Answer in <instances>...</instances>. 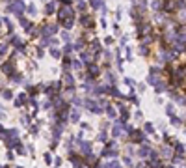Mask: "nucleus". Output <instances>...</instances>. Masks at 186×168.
I'll use <instances>...</instances> for the list:
<instances>
[{
	"instance_id": "obj_36",
	"label": "nucleus",
	"mask_w": 186,
	"mask_h": 168,
	"mask_svg": "<svg viewBox=\"0 0 186 168\" xmlns=\"http://www.w3.org/2000/svg\"><path fill=\"white\" fill-rule=\"evenodd\" d=\"M123 162H125L127 166H132V164H134V162H132V157H128V155H125V157H123Z\"/></svg>"
},
{
	"instance_id": "obj_32",
	"label": "nucleus",
	"mask_w": 186,
	"mask_h": 168,
	"mask_svg": "<svg viewBox=\"0 0 186 168\" xmlns=\"http://www.w3.org/2000/svg\"><path fill=\"white\" fill-rule=\"evenodd\" d=\"M62 39L65 43H71V34L67 32V30H65V32H62Z\"/></svg>"
},
{
	"instance_id": "obj_38",
	"label": "nucleus",
	"mask_w": 186,
	"mask_h": 168,
	"mask_svg": "<svg viewBox=\"0 0 186 168\" xmlns=\"http://www.w3.org/2000/svg\"><path fill=\"white\" fill-rule=\"evenodd\" d=\"M26 11H28L30 15H36V11H37V9H36V6H34V4H30V6L26 8Z\"/></svg>"
},
{
	"instance_id": "obj_6",
	"label": "nucleus",
	"mask_w": 186,
	"mask_h": 168,
	"mask_svg": "<svg viewBox=\"0 0 186 168\" xmlns=\"http://www.w3.org/2000/svg\"><path fill=\"white\" fill-rule=\"evenodd\" d=\"M69 161H71L73 168H86V162H84V159H82L80 155H74L73 151L69 153Z\"/></svg>"
},
{
	"instance_id": "obj_24",
	"label": "nucleus",
	"mask_w": 186,
	"mask_h": 168,
	"mask_svg": "<svg viewBox=\"0 0 186 168\" xmlns=\"http://www.w3.org/2000/svg\"><path fill=\"white\" fill-rule=\"evenodd\" d=\"M166 114L171 118V116H175V106H173V103H168L166 105Z\"/></svg>"
},
{
	"instance_id": "obj_49",
	"label": "nucleus",
	"mask_w": 186,
	"mask_h": 168,
	"mask_svg": "<svg viewBox=\"0 0 186 168\" xmlns=\"http://www.w3.org/2000/svg\"><path fill=\"white\" fill-rule=\"evenodd\" d=\"M4 118H6V112H4L2 108H0V120H4Z\"/></svg>"
},
{
	"instance_id": "obj_27",
	"label": "nucleus",
	"mask_w": 186,
	"mask_h": 168,
	"mask_svg": "<svg viewBox=\"0 0 186 168\" xmlns=\"http://www.w3.org/2000/svg\"><path fill=\"white\" fill-rule=\"evenodd\" d=\"M73 50H74V49H73V43H65V45H63V50H62V54H71Z\"/></svg>"
},
{
	"instance_id": "obj_13",
	"label": "nucleus",
	"mask_w": 186,
	"mask_h": 168,
	"mask_svg": "<svg viewBox=\"0 0 186 168\" xmlns=\"http://www.w3.org/2000/svg\"><path fill=\"white\" fill-rule=\"evenodd\" d=\"M160 155L166 157V159H171V157H173L171 147H169V146H162V150H160Z\"/></svg>"
},
{
	"instance_id": "obj_5",
	"label": "nucleus",
	"mask_w": 186,
	"mask_h": 168,
	"mask_svg": "<svg viewBox=\"0 0 186 168\" xmlns=\"http://www.w3.org/2000/svg\"><path fill=\"white\" fill-rule=\"evenodd\" d=\"M99 75H100V67H99V65L97 64H88V75H86V79H91V80H95V79H97L99 77Z\"/></svg>"
},
{
	"instance_id": "obj_11",
	"label": "nucleus",
	"mask_w": 186,
	"mask_h": 168,
	"mask_svg": "<svg viewBox=\"0 0 186 168\" xmlns=\"http://www.w3.org/2000/svg\"><path fill=\"white\" fill-rule=\"evenodd\" d=\"M69 121L71 123H78L80 121V110L78 108H71V112H69Z\"/></svg>"
},
{
	"instance_id": "obj_16",
	"label": "nucleus",
	"mask_w": 186,
	"mask_h": 168,
	"mask_svg": "<svg viewBox=\"0 0 186 168\" xmlns=\"http://www.w3.org/2000/svg\"><path fill=\"white\" fill-rule=\"evenodd\" d=\"M88 49H91L93 52H97V54H99V52H100V41H99V39H93V41L89 43V47H88Z\"/></svg>"
},
{
	"instance_id": "obj_4",
	"label": "nucleus",
	"mask_w": 186,
	"mask_h": 168,
	"mask_svg": "<svg viewBox=\"0 0 186 168\" xmlns=\"http://www.w3.org/2000/svg\"><path fill=\"white\" fill-rule=\"evenodd\" d=\"M8 11H15V15H17V17H22V13L26 11V6H24L22 0H15L11 6L8 8Z\"/></svg>"
},
{
	"instance_id": "obj_22",
	"label": "nucleus",
	"mask_w": 186,
	"mask_h": 168,
	"mask_svg": "<svg viewBox=\"0 0 186 168\" xmlns=\"http://www.w3.org/2000/svg\"><path fill=\"white\" fill-rule=\"evenodd\" d=\"M9 80H11V82H15V84H21L22 80H24V77L21 73H15V75H11V77H9Z\"/></svg>"
},
{
	"instance_id": "obj_40",
	"label": "nucleus",
	"mask_w": 186,
	"mask_h": 168,
	"mask_svg": "<svg viewBox=\"0 0 186 168\" xmlns=\"http://www.w3.org/2000/svg\"><path fill=\"white\" fill-rule=\"evenodd\" d=\"M91 131V125H89V123H86V121H82V131Z\"/></svg>"
},
{
	"instance_id": "obj_44",
	"label": "nucleus",
	"mask_w": 186,
	"mask_h": 168,
	"mask_svg": "<svg viewBox=\"0 0 186 168\" xmlns=\"http://www.w3.org/2000/svg\"><path fill=\"white\" fill-rule=\"evenodd\" d=\"M54 164H56V166H62V159H60V157H56V159H54Z\"/></svg>"
},
{
	"instance_id": "obj_51",
	"label": "nucleus",
	"mask_w": 186,
	"mask_h": 168,
	"mask_svg": "<svg viewBox=\"0 0 186 168\" xmlns=\"http://www.w3.org/2000/svg\"><path fill=\"white\" fill-rule=\"evenodd\" d=\"M0 168H9V166H0Z\"/></svg>"
},
{
	"instance_id": "obj_48",
	"label": "nucleus",
	"mask_w": 186,
	"mask_h": 168,
	"mask_svg": "<svg viewBox=\"0 0 186 168\" xmlns=\"http://www.w3.org/2000/svg\"><path fill=\"white\" fill-rule=\"evenodd\" d=\"M127 60H132V50L127 49Z\"/></svg>"
},
{
	"instance_id": "obj_17",
	"label": "nucleus",
	"mask_w": 186,
	"mask_h": 168,
	"mask_svg": "<svg viewBox=\"0 0 186 168\" xmlns=\"http://www.w3.org/2000/svg\"><path fill=\"white\" fill-rule=\"evenodd\" d=\"M73 49H74V50H80V52H82V50L86 49V41H84V39H78V41H74V43H73Z\"/></svg>"
},
{
	"instance_id": "obj_2",
	"label": "nucleus",
	"mask_w": 186,
	"mask_h": 168,
	"mask_svg": "<svg viewBox=\"0 0 186 168\" xmlns=\"http://www.w3.org/2000/svg\"><path fill=\"white\" fill-rule=\"evenodd\" d=\"M100 155H102V157H117L119 151H117V144H115V140L106 142L104 147H102V151H100Z\"/></svg>"
},
{
	"instance_id": "obj_26",
	"label": "nucleus",
	"mask_w": 186,
	"mask_h": 168,
	"mask_svg": "<svg viewBox=\"0 0 186 168\" xmlns=\"http://www.w3.org/2000/svg\"><path fill=\"white\" fill-rule=\"evenodd\" d=\"M175 151L182 155L184 151H186V146H184V144H180V142H175Z\"/></svg>"
},
{
	"instance_id": "obj_19",
	"label": "nucleus",
	"mask_w": 186,
	"mask_h": 168,
	"mask_svg": "<svg viewBox=\"0 0 186 168\" xmlns=\"http://www.w3.org/2000/svg\"><path fill=\"white\" fill-rule=\"evenodd\" d=\"M154 90H157V94H162V91H168V84H166V82H160V80H158V82L154 84Z\"/></svg>"
},
{
	"instance_id": "obj_18",
	"label": "nucleus",
	"mask_w": 186,
	"mask_h": 168,
	"mask_svg": "<svg viewBox=\"0 0 186 168\" xmlns=\"http://www.w3.org/2000/svg\"><path fill=\"white\" fill-rule=\"evenodd\" d=\"M104 112H106V116H108V118H115V116H117V112H115V108H114V106H110V105H106V106H104Z\"/></svg>"
},
{
	"instance_id": "obj_47",
	"label": "nucleus",
	"mask_w": 186,
	"mask_h": 168,
	"mask_svg": "<svg viewBox=\"0 0 186 168\" xmlns=\"http://www.w3.org/2000/svg\"><path fill=\"white\" fill-rule=\"evenodd\" d=\"M13 157H15V155H13V151L9 150V151H8V161H13Z\"/></svg>"
},
{
	"instance_id": "obj_12",
	"label": "nucleus",
	"mask_w": 186,
	"mask_h": 168,
	"mask_svg": "<svg viewBox=\"0 0 186 168\" xmlns=\"http://www.w3.org/2000/svg\"><path fill=\"white\" fill-rule=\"evenodd\" d=\"M0 95H2V99H6V101H11V99H15V97H13V90H11V88L2 90V91H0Z\"/></svg>"
},
{
	"instance_id": "obj_43",
	"label": "nucleus",
	"mask_w": 186,
	"mask_h": 168,
	"mask_svg": "<svg viewBox=\"0 0 186 168\" xmlns=\"http://www.w3.org/2000/svg\"><path fill=\"white\" fill-rule=\"evenodd\" d=\"M112 168H123V166L119 164V161H115V159H114V164H112Z\"/></svg>"
},
{
	"instance_id": "obj_45",
	"label": "nucleus",
	"mask_w": 186,
	"mask_h": 168,
	"mask_svg": "<svg viewBox=\"0 0 186 168\" xmlns=\"http://www.w3.org/2000/svg\"><path fill=\"white\" fill-rule=\"evenodd\" d=\"M153 8H154V9L160 8V0H154V2H153Z\"/></svg>"
},
{
	"instance_id": "obj_35",
	"label": "nucleus",
	"mask_w": 186,
	"mask_h": 168,
	"mask_svg": "<svg viewBox=\"0 0 186 168\" xmlns=\"http://www.w3.org/2000/svg\"><path fill=\"white\" fill-rule=\"evenodd\" d=\"M43 159H45V164H52V155L50 153H45Z\"/></svg>"
},
{
	"instance_id": "obj_21",
	"label": "nucleus",
	"mask_w": 186,
	"mask_h": 168,
	"mask_svg": "<svg viewBox=\"0 0 186 168\" xmlns=\"http://www.w3.org/2000/svg\"><path fill=\"white\" fill-rule=\"evenodd\" d=\"M50 56H54V58H58V60H62V50H60L58 47H50Z\"/></svg>"
},
{
	"instance_id": "obj_9",
	"label": "nucleus",
	"mask_w": 186,
	"mask_h": 168,
	"mask_svg": "<svg viewBox=\"0 0 186 168\" xmlns=\"http://www.w3.org/2000/svg\"><path fill=\"white\" fill-rule=\"evenodd\" d=\"M151 144H143L142 147H140V150H136V155L138 157H142V159H147V157L151 155Z\"/></svg>"
},
{
	"instance_id": "obj_10",
	"label": "nucleus",
	"mask_w": 186,
	"mask_h": 168,
	"mask_svg": "<svg viewBox=\"0 0 186 168\" xmlns=\"http://www.w3.org/2000/svg\"><path fill=\"white\" fill-rule=\"evenodd\" d=\"M80 62H82L84 65L91 64V62H93V58H91V52H88V50H82V52H80Z\"/></svg>"
},
{
	"instance_id": "obj_41",
	"label": "nucleus",
	"mask_w": 186,
	"mask_h": 168,
	"mask_svg": "<svg viewBox=\"0 0 186 168\" xmlns=\"http://www.w3.org/2000/svg\"><path fill=\"white\" fill-rule=\"evenodd\" d=\"M142 112H140V110H136V112H134V120H142Z\"/></svg>"
},
{
	"instance_id": "obj_23",
	"label": "nucleus",
	"mask_w": 186,
	"mask_h": 168,
	"mask_svg": "<svg viewBox=\"0 0 186 168\" xmlns=\"http://www.w3.org/2000/svg\"><path fill=\"white\" fill-rule=\"evenodd\" d=\"M62 24H63V28L69 32V30H71V26L74 24V17H71V19H65V21H62Z\"/></svg>"
},
{
	"instance_id": "obj_52",
	"label": "nucleus",
	"mask_w": 186,
	"mask_h": 168,
	"mask_svg": "<svg viewBox=\"0 0 186 168\" xmlns=\"http://www.w3.org/2000/svg\"><path fill=\"white\" fill-rule=\"evenodd\" d=\"M15 168H22V166H15Z\"/></svg>"
},
{
	"instance_id": "obj_3",
	"label": "nucleus",
	"mask_w": 186,
	"mask_h": 168,
	"mask_svg": "<svg viewBox=\"0 0 186 168\" xmlns=\"http://www.w3.org/2000/svg\"><path fill=\"white\" fill-rule=\"evenodd\" d=\"M123 135H127V123H123V121H114L112 136H114V138H121Z\"/></svg>"
},
{
	"instance_id": "obj_14",
	"label": "nucleus",
	"mask_w": 186,
	"mask_h": 168,
	"mask_svg": "<svg viewBox=\"0 0 186 168\" xmlns=\"http://www.w3.org/2000/svg\"><path fill=\"white\" fill-rule=\"evenodd\" d=\"M24 147H26V146H24L22 142H17V144H15V147H13V150L17 151L19 155H28V150H24Z\"/></svg>"
},
{
	"instance_id": "obj_29",
	"label": "nucleus",
	"mask_w": 186,
	"mask_h": 168,
	"mask_svg": "<svg viewBox=\"0 0 186 168\" xmlns=\"http://www.w3.org/2000/svg\"><path fill=\"white\" fill-rule=\"evenodd\" d=\"M127 99H128V101H130V103H132L134 106H140V99H138V97H136V95H134V94H130Z\"/></svg>"
},
{
	"instance_id": "obj_30",
	"label": "nucleus",
	"mask_w": 186,
	"mask_h": 168,
	"mask_svg": "<svg viewBox=\"0 0 186 168\" xmlns=\"http://www.w3.org/2000/svg\"><path fill=\"white\" fill-rule=\"evenodd\" d=\"M171 125H175V127H180V125H182V120H180V118H177V116H171Z\"/></svg>"
},
{
	"instance_id": "obj_37",
	"label": "nucleus",
	"mask_w": 186,
	"mask_h": 168,
	"mask_svg": "<svg viewBox=\"0 0 186 168\" xmlns=\"http://www.w3.org/2000/svg\"><path fill=\"white\" fill-rule=\"evenodd\" d=\"M125 84H128V86H130V88H132V91H134V88H136V82H134V80H132V79H128V77H127V79H125Z\"/></svg>"
},
{
	"instance_id": "obj_53",
	"label": "nucleus",
	"mask_w": 186,
	"mask_h": 168,
	"mask_svg": "<svg viewBox=\"0 0 186 168\" xmlns=\"http://www.w3.org/2000/svg\"><path fill=\"white\" fill-rule=\"evenodd\" d=\"M168 168H173V166H168Z\"/></svg>"
},
{
	"instance_id": "obj_20",
	"label": "nucleus",
	"mask_w": 186,
	"mask_h": 168,
	"mask_svg": "<svg viewBox=\"0 0 186 168\" xmlns=\"http://www.w3.org/2000/svg\"><path fill=\"white\" fill-rule=\"evenodd\" d=\"M71 67H73V69H77V71H80V69L84 67V64L80 62V60H77V58H71Z\"/></svg>"
},
{
	"instance_id": "obj_33",
	"label": "nucleus",
	"mask_w": 186,
	"mask_h": 168,
	"mask_svg": "<svg viewBox=\"0 0 186 168\" xmlns=\"http://www.w3.org/2000/svg\"><path fill=\"white\" fill-rule=\"evenodd\" d=\"M140 54H142V56H149V49H147V45H142V47H140Z\"/></svg>"
},
{
	"instance_id": "obj_54",
	"label": "nucleus",
	"mask_w": 186,
	"mask_h": 168,
	"mask_svg": "<svg viewBox=\"0 0 186 168\" xmlns=\"http://www.w3.org/2000/svg\"><path fill=\"white\" fill-rule=\"evenodd\" d=\"M43 2H47V0H43Z\"/></svg>"
},
{
	"instance_id": "obj_42",
	"label": "nucleus",
	"mask_w": 186,
	"mask_h": 168,
	"mask_svg": "<svg viewBox=\"0 0 186 168\" xmlns=\"http://www.w3.org/2000/svg\"><path fill=\"white\" fill-rule=\"evenodd\" d=\"M136 86H138V90H140V91H145V86H147V84L142 82V84H136Z\"/></svg>"
},
{
	"instance_id": "obj_7",
	"label": "nucleus",
	"mask_w": 186,
	"mask_h": 168,
	"mask_svg": "<svg viewBox=\"0 0 186 168\" xmlns=\"http://www.w3.org/2000/svg\"><path fill=\"white\" fill-rule=\"evenodd\" d=\"M60 82H62V86L65 84V90L74 88V77H73L71 73H63V75H62V80H60Z\"/></svg>"
},
{
	"instance_id": "obj_46",
	"label": "nucleus",
	"mask_w": 186,
	"mask_h": 168,
	"mask_svg": "<svg viewBox=\"0 0 186 168\" xmlns=\"http://www.w3.org/2000/svg\"><path fill=\"white\" fill-rule=\"evenodd\" d=\"M112 41H114V38H106L104 39V45H112Z\"/></svg>"
},
{
	"instance_id": "obj_50",
	"label": "nucleus",
	"mask_w": 186,
	"mask_h": 168,
	"mask_svg": "<svg viewBox=\"0 0 186 168\" xmlns=\"http://www.w3.org/2000/svg\"><path fill=\"white\" fill-rule=\"evenodd\" d=\"M62 2L65 4V6H69V4H71V0H62Z\"/></svg>"
},
{
	"instance_id": "obj_25",
	"label": "nucleus",
	"mask_w": 186,
	"mask_h": 168,
	"mask_svg": "<svg viewBox=\"0 0 186 168\" xmlns=\"http://www.w3.org/2000/svg\"><path fill=\"white\" fill-rule=\"evenodd\" d=\"M54 8H56V4H54V2H48L47 6H45V11H47L45 15H52V13H54Z\"/></svg>"
},
{
	"instance_id": "obj_1",
	"label": "nucleus",
	"mask_w": 186,
	"mask_h": 168,
	"mask_svg": "<svg viewBox=\"0 0 186 168\" xmlns=\"http://www.w3.org/2000/svg\"><path fill=\"white\" fill-rule=\"evenodd\" d=\"M84 108L89 110L91 114H102V108H100V105H99V101L97 99H93V97H86L84 99Z\"/></svg>"
},
{
	"instance_id": "obj_15",
	"label": "nucleus",
	"mask_w": 186,
	"mask_h": 168,
	"mask_svg": "<svg viewBox=\"0 0 186 168\" xmlns=\"http://www.w3.org/2000/svg\"><path fill=\"white\" fill-rule=\"evenodd\" d=\"M97 140L102 142V144H106V142H108V131L106 129H100L99 135H97Z\"/></svg>"
},
{
	"instance_id": "obj_31",
	"label": "nucleus",
	"mask_w": 186,
	"mask_h": 168,
	"mask_svg": "<svg viewBox=\"0 0 186 168\" xmlns=\"http://www.w3.org/2000/svg\"><path fill=\"white\" fill-rule=\"evenodd\" d=\"M8 47H9L8 43H2V45H0V58H2V56H6V52H8Z\"/></svg>"
},
{
	"instance_id": "obj_34",
	"label": "nucleus",
	"mask_w": 186,
	"mask_h": 168,
	"mask_svg": "<svg viewBox=\"0 0 186 168\" xmlns=\"http://www.w3.org/2000/svg\"><path fill=\"white\" fill-rule=\"evenodd\" d=\"M89 2H91V6L97 9V8H102V0H89Z\"/></svg>"
},
{
	"instance_id": "obj_28",
	"label": "nucleus",
	"mask_w": 186,
	"mask_h": 168,
	"mask_svg": "<svg viewBox=\"0 0 186 168\" xmlns=\"http://www.w3.org/2000/svg\"><path fill=\"white\" fill-rule=\"evenodd\" d=\"M143 131H145V133H149V135H153L154 133V125L153 123H143Z\"/></svg>"
},
{
	"instance_id": "obj_39",
	"label": "nucleus",
	"mask_w": 186,
	"mask_h": 168,
	"mask_svg": "<svg viewBox=\"0 0 186 168\" xmlns=\"http://www.w3.org/2000/svg\"><path fill=\"white\" fill-rule=\"evenodd\" d=\"M132 153H136V150H134V146H132V144H128V146H127V155L130 157Z\"/></svg>"
},
{
	"instance_id": "obj_8",
	"label": "nucleus",
	"mask_w": 186,
	"mask_h": 168,
	"mask_svg": "<svg viewBox=\"0 0 186 168\" xmlns=\"http://www.w3.org/2000/svg\"><path fill=\"white\" fill-rule=\"evenodd\" d=\"M63 123H60V121H56V123L52 125V136H54V142H58L60 140V136H62V133H63Z\"/></svg>"
}]
</instances>
